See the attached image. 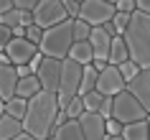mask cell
<instances>
[{
  "instance_id": "obj_1",
  "label": "cell",
  "mask_w": 150,
  "mask_h": 140,
  "mask_svg": "<svg viewBox=\"0 0 150 140\" xmlns=\"http://www.w3.org/2000/svg\"><path fill=\"white\" fill-rule=\"evenodd\" d=\"M59 94L54 92H38L33 99H28V112H25L23 127L25 132L36 135L38 140H48L56 130V117H59Z\"/></svg>"
},
{
  "instance_id": "obj_2",
  "label": "cell",
  "mask_w": 150,
  "mask_h": 140,
  "mask_svg": "<svg viewBox=\"0 0 150 140\" xmlns=\"http://www.w3.org/2000/svg\"><path fill=\"white\" fill-rule=\"evenodd\" d=\"M127 48H130V59H132L140 69H150V16L148 13H132L127 31L122 33Z\"/></svg>"
},
{
  "instance_id": "obj_3",
  "label": "cell",
  "mask_w": 150,
  "mask_h": 140,
  "mask_svg": "<svg viewBox=\"0 0 150 140\" xmlns=\"http://www.w3.org/2000/svg\"><path fill=\"white\" fill-rule=\"evenodd\" d=\"M76 41H74V18L64 21V23L54 26L43 33V41H41V54L48 56V59H69V51Z\"/></svg>"
},
{
  "instance_id": "obj_4",
  "label": "cell",
  "mask_w": 150,
  "mask_h": 140,
  "mask_svg": "<svg viewBox=\"0 0 150 140\" xmlns=\"http://www.w3.org/2000/svg\"><path fill=\"white\" fill-rule=\"evenodd\" d=\"M81 77H84V66H81V64H76L74 59H64L61 87H59V107H61V109L69 107V102L74 99V97H79Z\"/></svg>"
},
{
  "instance_id": "obj_5",
  "label": "cell",
  "mask_w": 150,
  "mask_h": 140,
  "mask_svg": "<svg viewBox=\"0 0 150 140\" xmlns=\"http://www.w3.org/2000/svg\"><path fill=\"white\" fill-rule=\"evenodd\" d=\"M112 117L120 120L122 125H130V122H137V120H148V109L140 104V99H137L130 89H125V92H120L117 97H115Z\"/></svg>"
},
{
  "instance_id": "obj_6",
  "label": "cell",
  "mask_w": 150,
  "mask_h": 140,
  "mask_svg": "<svg viewBox=\"0 0 150 140\" xmlns=\"http://www.w3.org/2000/svg\"><path fill=\"white\" fill-rule=\"evenodd\" d=\"M33 18H36V26L48 31V28L69 21V13L64 8V0H41V5L33 10Z\"/></svg>"
},
{
  "instance_id": "obj_7",
  "label": "cell",
  "mask_w": 150,
  "mask_h": 140,
  "mask_svg": "<svg viewBox=\"0 0 150 140\" xmlns=\"http://www.w3.org/2000/svg\"><path fill=\"white\" fill-rule=\"evenodd\" d=\"M115 13H117V8L112 3H107V0H84L79 18L87 21L92 28H99V26L110 23L112 18H115Z\"/></svg>"
},
{
  "instance_id": "obj_8",
  "label": "cell",
  "mask_w": 150,
  "mask_h": 140,
  "mask_svg": "<svg viewBox=\"0 0 150 140\" xmlns=\"http://www.w3.org/2000/svg\"><path fill=\"white\" fill-rule=\"evenodd\" d=\"M5 59H8L13 66H23V64H31L36 56L41 54V48L36 43H31L28 38H13L10 41V46L3 51Z\"/></svg>"
},
{
  "instance_id": "obj_9",
  "label": "cell",
  "mask_w": 150,
  "mask_h": 140,
  "mask_svg": "<svg viewBox=\"0 0 150 140\" xmlns=\"http://www.w3.org/2000/svg\"><path fill=\"white\" fill-rule=\"evenodd\" d=\"M61 69H64V61H61V59H48V56L43 59L38 74H36V77L41 79L43 92L59 94V87H61Z\"/></svg>"
},
{
  "instance_id": "obj_10",
  "label": "cell",
  "mask_w": 150,
  "mask_h": 140,
  "mask_svg": "<svg viewBox=\"0 0 150 140\" xmlns=\"http://www.w3.org/2000/svg\"><path fill=\"white\" fill-rule=\"evenodd\" d=\"M127 89L125 77L120 74V66H107V69L99 71V82H97V92H102L104 97H117L120 92Z\"/></svg>"
},
{
  "instance_id": "obj_11",
  "label": "cell",
  "mask_w": 150,
  "mask_h": 140,
  "mask_svg": "<svg viewBox=\"0 0 150 140\" xmlns=\"http://www.w3.org/2000/svg\"><path fill=\"white\" fill-rule=\"evenodd\" d=\"M18 82H21L18 69L5 59V54H0V97H3V102H8V99L16 97Z\"/></svg>"
},
{
  "instance_id": "obj_12",
  "label": "cell",
  "mask_w": 150,
  "mask_h": 140,
  "mask_svg": "<svg viewBox=\"0 0 150 140\" xmlns=\"http://www.w3.org/2000/svg\"><path fill=\"white\" fill-rule=\"evenodd\" d=\"M87 140H107V120L99 112H84L79 117Z\"/></svg>"
},
{
  "instance_id": "obj_13",
  "label": "cell",
  "mask_w": 150,
  "mask_h": 140,
  "mask_svg": "<svg viewBox=\"0 0 150 140\" xmlns=\"http://www.w3.org/2000/svg\"><path fill=\"white\" fill-rule=\"evenodd\" d=\"M127 89L140 99V104L148 109V115H150V69H140V74L127 84Z\"/></svg>"
},
{
  "instance_id": "obj_14",
  "label": "cell",
  "mask_w": 150,
  "mask_h": 140,
  "mask_svg": "<svg viewBox=\"0 0 150 140\" xmlns=\"http://www.w3.org/2000/svg\"><path fill=\"white\" fill-rule=\"evenodd\" d=\"M112 36L107 31H104V26H99V28H94L92 31V38H89V43H92V48H94V59H99V61H107L110 64V51H112Z\"/></svg>"
},
{
  "instance_id": "obj_15",
  "label": "cell",
  "mask_w": 150,
  "mask_h": 140,
  "mask_svg": "<svg viewBox=\"0 0 150 140\" xmlns=\"http://www.w3.org/2000/svg\"><path fill=\"white\" fill-rule=\"evenodd\" d=\"M51 138H54V140H87V138H84V130H81V122H79V120H69V122L59 125Z\"/></svg>"
},
{
  "instance_id": "obj_16",
  "label": "cell",
  "mask_w": 150,
  "mask_h": 140,
  "mask_svg": "<svg viewBox=\"0 0 150 140\" xmlns=\"http://www.w3.org/2000/svg\"><path fill=\"white\" fill-rule=\"evenodd\" d=\"M21 132H25L23 127V120H16V117H10V115H0V140H13L18 138Z\"/></svg>"
},
{
  "instance_id": "obj_17",
  "label": "cell",
  "mask_w": 150,
  "mask_h": 140,
  "mask_svg": "<svg viewBox=\"0 0 150 140\" xmlns=\"http://www.w3.org/2000/svg\"><path fill=\"white\" fill-rule=\"evenodd\" d=\"M69 59H74V61L81 64V66H89V64L94 61V48H92L89 41H76V43L71 46V51H69Z\"/></svg>"
},
{
  "instance_id": "obj_18",
  "label": "cell",
  "mask_w": 150,
  "mask_h": 140,
  "mask_svg": "<svg viewBox=\"0 0 150 140\" xmlns=\"http://www.w3.org/2000/svg\"><path fill=\"white\" fill-rule=\"evenodd\" d=\"M38 92H43V87H41V79L36 77V74H31V77H25L18 82V92L16 97H23V99H33Z\"/></svg>"
},
{
  "instance_id": "obj_19",
  "label": "cell",
  "mask_w": 150,
  "mask_h": 140,
  "mask_svg": "<svg viewBox=\"0 0 150 140\" xmlns=\"http://www.w3.org/2000/svg\"><path fill=\"white\" fill-rule=\"evenodd\" d=\"M122 135H125V140H150V125H148V120H137V122L125 125Z\"/></svg>"
},
{
  "instance_id": "obj_20",
  "label": "cell",
  "mask_w": 150,
  "mask_h": 140,
  "mask_svg": "<svg viewBox=\"0 0 150 140\" xmlns=\"http://www.w3.org/2000/svg\"><path fill=\"white\" fill-rule=\"evenodd\" d=\"M3 112L10 117H16V120H25V112H28V99L23 97H13V99L3 102Z\"/></svg>"
},
{
  "instance_id": "obj_21",
  "label": "cell",
  "mask_w": 150,
  "mask_h": 140,
  "mask_svg": "<svg viewBox=\"0 0 150 140\" xmlns=\"http://www.w3.org/2000/svg\"><path fill=\"white\" fill-rule=\"evenodd\" d=\"M130 59V48H127L125 38L117 36V38L112 41V51H110V64L112 66H120V64H125Z\"/></svg>"
},
{
  "instance_id": "obj_22",
  "label": "cell",
  "mask_w": 150,
  "mask_h": 140,
  "mask_svg": "<svg viewBox=\"0 0 150 140\" xmlns=\"http://www.w3.org/2000/svg\"><path fill=\"white\" fill-rule=\"evenodd\" d=\"M92 26L87 21H81V18H74V41H89L92 38Z\"/></svg>"
},
{
  "instance_id": "obj_23",
  "label": "cell",
  "mask_w": 150,
  "mask_h": 140,
  "mask_svg": "<svg viewBox=\"0 0 150 140\" xmlns=\"http://www.w3.org/2000/svg\"><path fill=\"white\" fill-rule=\"evenodd\" d=\"M102 102H104V94L102 92H89L87 97H84V107H87V112H99Z\"/></svg>"
},
{
  "instance_id": "obj_24",
  "label": "cell",
  "mask_w": 150,
  "mask_h": 140,
  "mask_svg": "<svg viewBox=\"0 0 150 140\" xmlns=\"http://www.w3.org/2000/svg\"><path fill=\"white\" fill-rule=\"evenodd\" d=\"M120 74H122V77H125V82L130 84V82H132V79L140 74V66H137L132 59H127L125 64H120Z\"/></svg>"
},
{
  "instance_id": "obj_25",
  "label": "cell",
  "mask_w": 150,
  "mask_h": 140,
  "mask_svg": "<svg viewBox=\"0 0 150 140\" xmlns=\"http://www.w3.org/2000/svg\"><path fill=\"white\" fill-rule=\"evenodd\" d=\"M66 112H69L71 120H79L84 112H87V107H84V97H74V99L69 102V107H66Z\"/></svg>"
},
{
  "instance_id": "obj_26",
  "label": "cell",
  "mask_w": 150,
  "mask_h": 140,
  "mask_svg": "<svg viewBox=\"0 0 150 140\" xmlns=\"http://www.w3.org/2000/svg\"><path fill=\"white\" fill-rule=\"evenodd\" d=\"M130 18H132L130 13H120V10L115 13V18H112V26H115V31H117L120 36L127 31V26H130Z\"/></svg>"
},
{
  "instance_id": "obj_27",
  "label": "cell",
  "mask_w": 150,
  "mask_h": 140,
  "mask_svg": "<svg viewBox=\"0 0 150 140\" xmlns=\"http://www.w3.org/2000/svg\"><path fill=\"white\" fill-rule=\"evenodd\" d=\"M43 28H41V26H31V28H28V33H25V38L31 41V43H36V46L41 48V41H43Z\"/></svg>"
},
{
  "instance_id": "obj_28",
  "label": "cell",
  "mask_w": 150,
  "mask_h": 140,
  "mask_svg": "<svg viewBox=\"0 0 150 140\" xmlns=\"http://www.w3.org/2000/svg\"><path fill=\"white\" fill-rule=\"evenodd\" d=\"M13 38H16V36H13V28H8V26L0 23V51H5Z\"/></svg>"
},
{
  "instance_id": "obj_29",
  "label": "cell",
  "mask_w": 150,
  "mask_h": 140,
  "mask_svg": "<svg viewBox=\"0 0 150 140\" xmlns=\"http://www.w3.org/2000/svg\"><path fill=\"white\" fill-rule=\"evenodd\" d=\"M112 109H115V97H104L102 107H99V115L104 120H112Z\"/></svg>"
},
{
  "instance_id": "obj_30",
  "label": "cell",
  "mask_w": 150,
  "mask_h": 140,
  "mask_svg": "<svg viewBox=\"0 0 150 140\" xmlns=\"http://www.w3.org/2000/svg\"><path fill=\"white\" fill-rule=\"evenodd\" d=\"M115 8H117L120 13H130V16H132V13H137V3H135V0H117Z\"/></svg>"
},
{
  "instance_id": "obj_31",
  "label": "cell",
  "mask_w": 150,
  "mask_h": 140,
  "mask_svg": "<svg viewBox=\"0 0 150 140\" xmlns=\"http://www.w3.org/2000/svg\"><path fill=\"white\" fill-rule=\"evenodd\" d=\"M64 8H66L69 18H79V13H81V3H76V0H64Z\"/></svg>"
},
{
  "instance_id": "obj_32",
  "label": "cell",
  "mask_w": 150,
  "mask_h": 140,
  "mask_svg": "<svg viewBox=\"0 0 150 140\" xmlns=\"http://www.w3.org/2000/svg\"><path fill=\"white\" fill-rule=\"evenodd\" d=\"M41 5V0H16V8L25 10V13H33V10Z\"/></svg>"
},
{
  "instance_id": "obj_33",
  "label": "cell",
  "mask_w": 150,
  "mask_h": 140,
  "mask_svg": "<svg viewBox=\"0 0 150 140\" xmlns=\"http://www.w3.org/2000/svg\"><path fill=\"white\" fill-rule=\"evenodd\" d=\"M122 130H125V125L120 122V120H107V135H122Z\"/></svg>"
},
{
  "instance_id": "obj_34",
  "label": "cell",
  "mask_w": 150,
  "mask_h": 140,
  "mask_svg": "<svg viewBox=\"0 0 150 140\" xmlns=\"http://www.w3.org/2000/svg\"><path fill=\"white\" fill-rule=\"evenodd\" d=\"M16 8V0H0V16H5Z\"/></svg>"
},
{
  "instance_id": "obj_35",
  "label": "cell",
  "mask_w": 150,
  "mask_h": 140,
  "mask_svg": "<svg viewBox=\"0 0 150 140\" xmlns=\"http://www.w3.org/2000/svg\"><path fill=\"white\" fill-rule=\"evenodd\" d=\"M16 69H18V77H21V79H25V77H31V74H33L28 64H23V66H16Z\"/></svg>"
},
{
  "instance_id": "obj_36",
  "label": "cell",
  "mask_w": 150,
  "mask_h": 140,
  "mask_svg": "<svg viewBox=\"0 0 150 140\" xmlns=\"http://www.w3.org/2000/svg\"><path fill=\"white\" fill-rule=\"evenodd\" d=\"M135 3H137V10L140 13H148L150 16V0H135Z\"/></svg>"
},
{
  "instance_id": "obj_37",
  "label": "cell",
  "mask_w": 150,
  "mask_h": 140,
  "mask_svg": "<svg viewBox=\"0 0 150 140\" xmlns=\"http://www.w3.org/2000/svg\"><path fill=\"white\" fill-rule=\"evenodd\" d=\"M25 33H28V28H25V26H18V28H13V36H16V38H25Z\"/></svg>"
},
{
  "instance_id": "obj_38",
  "label": "cell",
  "mask_w": 150,
  "mask_h": 140,
  "mask_svg": "<svg viewBox=\"0 0 150 140\" xmlns=\"http://www.w3.org/2000/svg\"><path fill=\"white\" fill-rule=\"evenodd\" d=\"M13 140H38L36 135H31V132H21L18 138H13Z\"/></svg>"
},
{
  "instance_id": "obj_39",
  "label": "cell",
  "mask_w": 150,
  "mask_h": 140,
  "mask_svg": "<svg viewBox=\"0 0 150 140\" xmlns=\"http://www.w3.org/2000/svg\"><path fill=\"white\" fill-rule=\"evenodd\" d=\"M107 140H125V135H107Z\"/></svg>"
},
{
  "instance_id": "obj_40",
  "label": "cell",
  "mask_w": 150,
  "mask_h": 140,
  "mask_svg": "<svg viewBox=\"0 0 150 140\" xmlns=\"http://www.w3.org/2000/svg\"><path fill=\"white\" fill-rule=\"evenodd\" d=\"M107 3H112V5H117V0H107Z\"/></svg>"
},
{
  "instance_id": "obj_41",
  "label": "cell",
  "mask_w": 150,
  "mask_h": 140,
  "mask_svg": "<svg viewBox=\"0 0 150 140\" xmlns=\"http://www.w3.org/2000/svg\"><path fill=\"white\" fill-rule=\"evenodd\" d=\"M148 125H150V115H148Z\"/></svg>"
},
{
  "instance_id": "obj_42",
  "label": "cell",
  "mask_w": 150,
  "mask_h": 140,
  "mask_svg": "<svg viewBox=\"0 0 150 140\" xmlns=\"http://www.w3.org/2000/svg\"><path fill=\"white\" fill-rule=\"evenodd\" d=\"M76 3H84V0H76Z\"/></svg>"
},
{
  "instance_id": "obj_43",
  "label": "cell",
  "mask_w": 150,
  "mask_h": 140,
  "mask_svg": "<svg viewBox=\"0 0 150 140\" xmlns=\"http://www.w3.org/2000/svg\"><path fill=\"white\" fill-rule=\"evenodd\" d=\"M48 140H54V138H48Z\"/></svg>"
}]
</instances>
